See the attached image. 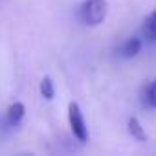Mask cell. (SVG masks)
Masks as SVG:
<instances>
[{"instance_id": "8992f818", "label": "cell", "mask_w": 156, "mask_h": 156, "mask_svg": "<svg viewBox=\"0 0 156 156\" xmlns=\"http://www.w3.org/2000/svg\"><path fill=\"white\" fill-rule=\"evenodd\" d=\"M127 127H129L130 136L136 138L138 141H145V140H147V134H145V130H143V127H141V123H140L138 118H129Z\"/></svg>"}, {"instance_id": "277c9868", "label": "cell", "mask_w": 156, "mask_h": 156, "mask_svg": "<svg viewBox=\"0 0 156 156\" xmlns=\"http://www.w3.org/2000/svg\"><path fill=\"white\" fill-rule=\"evenodd\" d=\"M24 114H26V107L22 101H15L9 105L8 112H6V118H8V123L11 127H17L22 119H24Z\"/></svg>"}, {"instance_id": "52a82bcc", "label": "cell", "mask_w": 156, "mask_h": 156, "mask_svg": "<svg viewBox=\"0 0 156 156\" xmlns=\"http://www.w3.org/2000/svg\"><path fill=\"white\" fill-rule=\"evenodd\" d=\"M143 103L151 108H156V79H152L143 90Z\"/></svg>"}, {"instance_id": "5b68a950", "label": "cell", "mask_w": 156, "mask_h": 156, "mask_svg": "<svg viewBox=\"0 0 156 156\" xmlns=\"http://www.w3.org/2000/svg\"><path fill=\"white\" fill-rule=\"evenodd\" d=\"M141 33L147 41L151 42H156V9L151 11L145 20H143V28H141Z\"/></svg>"}, {"instance_id": "7a4b0ae2", "label": "cell", "mask_w": 156, "mask_h": 156, "mask_svg": "<svg viewBox=\"0 0 156 156\" xmlns=\"http://www.w3.org/2000/svg\"><path fill=\"white\" fill-rule=\"evenodd\" d=\"M68 123H70V130L72 134L79 140L81 143H87L88 140V129H87V121L85 116L81 112V107L75 101H72L68 105Z\"/></svg>"}, {"instance_id": "6da1fadb", "label": "cell", "mask_w": 156, "mask_h": 156, "mask_svg": "<svg viewBox=\"0 0 156 156\" xmlns=\"http://www.w3.org/2000/svg\"><path fill=\"white\" fill-rule=\"evenodd\" d=\"M107 13H108L107 0H85L83 6H81V9H79L81 20L85 24H88V26L101 24L107 19Z\"/></svg>"}, {"instance_id": "ba28073f", "label": "cell", "mask_w": 156, "mask_h": 156, "mask_svg": "<svg viewBox=\"0 0 156 156\" xmlns=\"http://www.w3.org/2000/svg\"><path fill=\"white\" fill-rule=\"evenodd\" d=\"M41 96L46 98V99H53L55 96V88H53V81H51V77H42V81H41Z\"/></svg>"}, {"instance_id": "3957f363", "label": "cell", "mask_w": 156, "mask_h": 156, "mask_svg": "<svg viewBox=\"0 0 156 156\" xmlns=\"http://www.w3.org/2000/svg\"><path fill=\"white\" fill-rule=\"evenodd\" d=\"M140 50H141V39H140V37H130V39H127V41L121 44L119 55H121L123 59H132V57H136V55L140 53Z\"/></svg>"}]
</instances>
